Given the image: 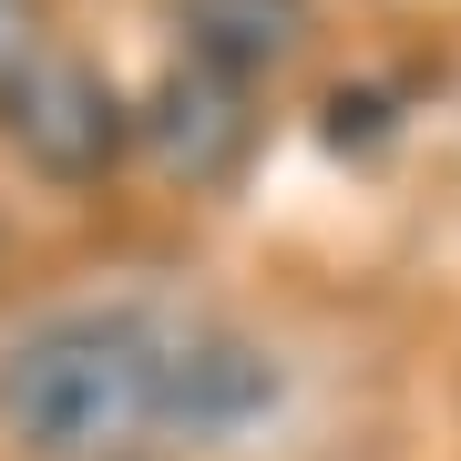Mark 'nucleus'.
<instances>
[{
    "instance_id": "1",
    "label": "nucleus",
    "mask_w": 461,
    "mask_h": 461,
    "mask_svg": "<svg viewBox=\"0 0 461 461\" xmlns=\"http://www.w3.org/2000/svg\"><path fill=\"white\" fill-rule=\"evenodd\" d=\"M154 420H165V318L144 308L51 318L0 359V430L41 461H83Z\"/></svg>"
},
{
    "instance_id": "2",
    "label": "nucleus",
    "mask_w": 461,
    "mask_h": 461,
    "mask_svg": "<svg viewBox=\"0 0 461 461\" xmlns=\"http://www.w3.org/2000/svg\"><path fill=\"white\" fill-rule=\"evenodd\" d=\"M0 133L21 144V165H41V175H62V185H93V175L133 144V103L113 93L103 62L41 41L32 62L0 83Z\"/></svg>"
},
{
    "instance_id": "3",
    "label": "nucleus",
    "mask_w": 461,
    "mask_h": 461,
    "mask_svg": "<svg viewBox=\"0 0 461 461\" xmlns=\"http://www.w3.org/2000/svg\"><path fill=\"white\" fill-rule=\"evenodd\" d=\"M133 133L154 144V165H165L175 185H226L236 165H247V144H257V113H247V83L185 62V72H165V83L144 93Z\"/></svg>"
},
{
    "instance_id": "4",
    "label": "nucleus",
    "mask_w": 461,
    "mask_h": 461,
    "mask_svg": "<svg viewBox=\"0 0 461 461\" xmlns=\"http://www.w3.org/2000/svg\"><path fill=\"white\" fill-rule=\"evenodd\" d=\"M277 400V359L215 318H165V430H236Z\"/></svg>"
},
{
    "instance_id": "5",
    "label": "nucleus",
    "mask_w": 461,
    "mask_h": 461,
    "mask_svg": "<svg viewBox=\"0 0 461 461\" xmlns=\"http://www.w3.org/2000/svg\"><path fill=\"white\" fill-rule=\"evenodd\" d=\"M175 32H185V62L257 83L308 41V0H175Z\"/></svg>"
},
{
    "instance_id": "6",
    "label": "nucleus",
    "mask_w": 461,
    "mask_h": 461,
    "mask_svg": "<svg viewBox=\"0 0 461 461\" xmlns=\"http://www.w3.org/2000/svg\"><path fill=\"white\" fill-rule=\"evenodd\" d=\"M41 51V0H0V83Z\"/></svg>"
}]
</instances>
